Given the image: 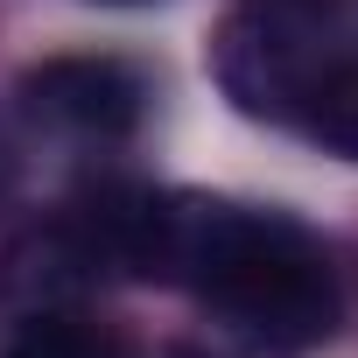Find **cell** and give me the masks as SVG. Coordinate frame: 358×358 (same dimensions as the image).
Returning <instances> with one entry per match:
<instances>
[{
	"label": "cell",
	"instance_id": "obj_1",
	"mask_svg": "<svg viewBox=\"0 0 358 358\" xmlns=\"http://www.w3.org/2000/svg\"><path fill=\"white\" fill-rule=\"evenodd\" d=\"M92 253L197 288L232 330L274 351L316 344L337 323L330 260L281 211H246L218 197H106Z\"/></svg>",
	"mask_w": 358,
	"mask_h": 358
},
{
	"label": "cell",
	"instance_id": "obj_2",
	"mask_svg": "<svg viewBox=\"0 0 358 358\" xmlns=\"http://www.w3.org/2000/svg\"><path fill=\"white\" fill-rule=\"evenodd\" d=\"M344 57V0H246L218 29V85L267 120H302Z\"/></svg>",
	"mask_w": 358,
	"mask_h": 358
},
{
	"label": "cell",
	"instance_id": "obj_3",
	"mask_svg": "<svg viewBox=\"0 0 358 358\" xmlns=\"http://www.w3.org/2000/svg\"><path fill=\"white\" fill-rule=\"evenodd\" d=\"M22 99L36 120L85 134V141H120L141 127L148 85L120 64V57H50L22 78Z\"/></svg>",
	"mask_w": 358,
	"mask_h": 358
},
{
	"label": "cell",
	"instance_id": "obj_4",
	"mask_svg": "<svg viewBox=\"0 0 358 358\" xmlns=\"http://www.w3.org/2000/svg\"><path fill=\"white\" fill-rule=\"evenodd\" d=\"M309 134L316 141H330L337 155H351L358 162V50H344L337 57V71L316 85V99H309Z\"/></svg>",
	"mask_w": 358,
	"mask_h": 358
},
{
	"label": "cell",
	"instance_id": "obj_5",
	"mask_svg": "<svg viewBox=\"0 0 358 358\" xmlns=\"http://www.w3.org/2000/svg\"><path fill=\"white\" fill-rule=\"evenodd\" d=\"M8 358H120V344H113L99 323H78V316L43 309V316L8 344Z\"/></svg>",
	"mask_w": 358,
	"mask_h": 358
}]
</instances>
